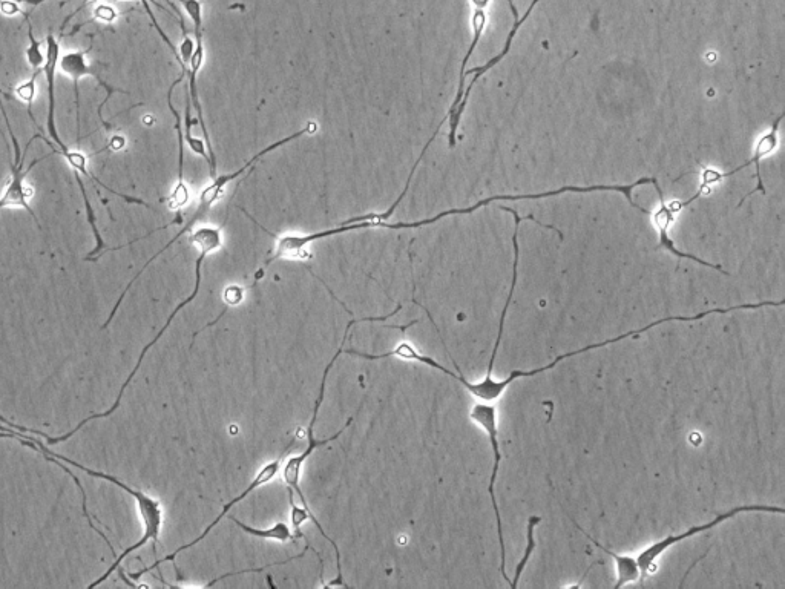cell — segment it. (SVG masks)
Segmentation results:
<instances>
[{
	"label": "cell",
	"instance_id": "cell-2",
	"mask_svg": "<svg viewBox=\"0 0 785 589\" xmlns=\"http://www.w3.org/2000/svg\"><path fill=\"white\" fill-rule=\"evenodd\" d=\"M0 438H22L27 439V441L33 442L36 447L40 448L42 453L45 455L53 456V458L60 459L62 462H66V464L74 465V467L79 468V470L85 471L86 474L89 476H94V478L105 479V481L112 482V484L117 485V487L122 488L123 491L126 493L131 494L134 497L135 501H137L138 508H140V513H142L143 522H145V534H143L142 540H138L135 545L129 547L128 550H125V554L134 553L137 551L138 548H142L143 545L148 543V540H152L154 542V551L155 545L158 542V536H160L161 524H163V513H161V505L160 502L155 501L152 497L146 496L145 493L142 491H135L132 490L131 487L128 485L123 484L120 482L119 479L112 478L109 474L99 473V471L89 470V468L83 467V465L77 464V462L71 461V459L65 458L62 455H56L53 451L48 450L42 442L39 441L37 438H31V436L25 435L22 432H13V428L5 427V425H0Z\"/></svg>",
	"mask_w": 785,
	"mask_h": 589
},
{
	"label": "cell",
	"instance_id": "cell-6",
	"mask_svg": "<svg viewBox=\"0 0 785 589\" xmlns=\"http://www.w3.org/2000/svg\"><path fill=\"white\" fill-rule=\"evenodd\" d=\"M178 4L184 8V11L188 13L189 19H191L192 24H194L195 50L194 53H192L191 60H189L188 70H186V74H188L189 77L188 91L192 103H194L195 111H197L198 114L200 128L203 129L204 142H206L207 155H209V162L207 163H209V171H211L212 180H214L218 175L217 160H215L214 148H212L211 139H209L206 123H204L203 109H201L197 91V77L204 62L203 5H201L200 0H178Z\"/></svg>",
	"mask_w": 785,
	"mask_h": 589
},
{
	"label": "cell",
	"instance_id": "cell-18",
	"mask_svg": "<svg viewBox=\"0 0 785 589\" xmlns=\"http://www.w3.org/2000/svg\"><path fill=\"white\" fill-rule=\"evenodd\" d=\"M115 17H117V13H115L111 7L100 5V7L96 10V17H94L92 20L100 19L103 20V22H108V24H111V22H114Z\"/></svg>",
	"mask_w": 785,
	"mask_h": 589
},
{
	"label": "cell",
	"instance_id": "cell-5",
	"mask_svg": "<svg viewBox=\"0 0 785 589\" xmlns=\"http://www.w3.org/2000/svg\"><path fill=\"white\" fill-rule=\"evenodd\" d=\"M743 513L784 514V508L767 507V505H741V507L732 508V510L726 511V513L718 514L715 519L710 520L707 524L687 528V531H684V533L672 534V536L664 537L663 540H657V542L651 543V545H649L648 548H644L637 557L638 566H640L641 571L640 583H644V580L648 579L649 574L654 570L655 562H657L672 545H677V543L690 539V537L697 536V534L704 533V531L712 530V528L718 527V525L723 524L726 520L732 519V517Z\"/></svg>",
	"mask_w": 785,
	"mask_h": 589
},
{
	"label": "cell",
	"instance_id": "cell-17",
	"mask_svg": "<svg viewBox=\"0 0 785 589\" xmlns=\"http://www.w3.org/2000/svg\"><path fill=\"white\" fill-rule=\"evenodd\" d=\"M140 2H142L143 8H145L146 14H148L149 19H151L152 25H154L155 30H157V33L160 34V37L161 39H163V42H165L166 45H168L169 50H171L172 53H174L175 59H177V62L180 63L181 66L180 54H178V50L177 48H175L174 43L171 42V39H169L168 34H166L165 31L161 30L160 24H158L157 17H155V14L152 13L151 5H149V2H152V4L157 5V7L160 8L163 7H161V5H158L157 2H155V0H140Z\"/></svg>",
	"mask_w": 785,
	"mask_h": 589
},
{
	"label": "cell",
	"instance_id": "cell-15",
	"mask_svg": "<svg viewBox=\"0 0 785 589\" xmlns=\"http://www.w3.org/2000/svg\"><path fill=\"white\" fill-rule=\"evenodd\" d=\"M232 520H234L235 524L238 525V528H241L244 533L250 534V536L253 537H258V539H272L278 540V542H289V540H293L292 533H290V528L287 527L284 522L273 525L272 528H267V530H261V528L247 527V525L243 524V522H240V520Z\"/></svg>",
	"mask_w": 785,
	"mask_h": 589
},
{
	"label": "cell",
	"instance_id": "cell-1",
	"mask_svg": "<svg viewBox=\"0 0 785 589\" xmlns=\"http://www.w3.org/2000/svg\"><path fill=\"white\" fill-rule=\"evenodd\" d=\"M779 307L781 303L779 301H763V303H756V304H741V306H733L727 307V309H710L704 310V312L697 313L694 316H667V318H663V320L654 321V323L648 324V326L641 327V329L631 330V332L623 333V335L615 336V338L606 339V341H602V343L597 344H589V346L582 347L579 350H572V352L565 353V355L556 356L554 361L549 362L548 366L540 367V369L529 370V372H525V370H514V372L510 373V376L505 379V381H496V379H483L482 382L479 384H471L468 382L467 379L464 378L462 375H457L454 372H448V376L453 378L454 381H459L460 384L464 385L465 389L474 396V398L480 399V401L485 402H493L497 401L500 396L505 393V390L513 384L516 379L519 378H533L536 375H542V373L548 372V370L556 369L559 366L560 362L565 361V359L572 358V356L582 355V353L591 352V350L602 349V347L611 346V344L620 343L623 339L632 338V336L641 335V333L649 332V330L654 329V327L661 326V324L672 323V321H681V323H689V321H698L703 320L706 316L713 315V313H720V315H726V313L735 312V310H753V309H761V307Z\"/></svg>",
	"mask_w": 785,
	"mask_h": 589
},
{
	"label": "cell",
	"instance_id": "cell-10",
	"mask_svg": "<svg viewBox=\"0 0 785 589\" xmlns=\"http://www.w3.org/2000/svg\"><path fill=\"white\" fill-rule=\"evenodd\" d=\"M537 2H539V0H533V2H531V5H529L528 11H526L525 16L519 17V19H517L516 22H514L513 30H511L510 34H508V39H506L505 48H503V51L502 53L499 54V56L494 57V59H491L490 62L485 63V65L483 66H477V68H473V70L465 71V77H467L468 74H474V79L471 80L470 86H468L467 91H465L464 93V99H462L460 105L457 106L456 112H454L453 116L448 117V119H450V148H454V146H456L457 128H459L460 119H462V114H464L465 108H467L468 97H470L471 89H473V86L476 85V82L477 80H479V77H482L483 74L487 73L488 70H491L493 66H496L497 63H499L500 60H502L503 57L506 56V54L510 53L511 43H513L517 31H519V28L522 27L523 24H525V20L528 19L529 14L533 13L534 7H536Z\"/></svg>",
	"mask_w": 785,
	"mask_h": 589
},
{
	"label": "cell",
	"instance_id": "cell-9",
	"mask_svg": "<svg viewBox=\"0 0 785 589\" xmlns=\"http://www.w3.org/2000/svg\"><path fill=\"white\" fill-rule=\"evenodd\" d=\"M782 119H784V114H781V116L775 120V123H773L772 129H770L767 134H764L763 137L759 139L758 145H756L755 148V154H753V157L750 158L749 162L738 166V168L733 169V171L730 172H720L715 171V169L703 168V185H715V183H718V181L724 180V178L730 177V175H735L736 172L743 171V169H746L747 166L755 165L758 186H756L753 191H750L749 194H746V197H743V200L740 201L738 208H741L744 201H746L747 198L752 197V195L756 194V192H761V194L766 195V188H764L763 178H761V166H759V162H761V158H763L764 155L770 154V152H773L776 148H778V129L779 125H781Z\"/></svg>",
	"mask_w": 785,
	"mask_h": 589
},
{
	"label": "cell",
	"instance_id": "cell-4",
	"mask_svg": "<svg viewBox=\"0 0 785 589\" xmlns=\"http://www.w3.org/2000/svg\"><path fill=\"white\" fill-rule=\"evenodd\" d=\"M191 243L194 244V246L197 247L198 252H200V254H198L197 263H195L194 292L191 293V297H188L186 298V300L181 301V303L178 304L177 307H175L174 312H172L171 316H169L168 321H166L165 326H163V329H161L160 332L157 333V336H155V338L152 339L151 343H149L148 346H146L145 349H143L142 355H140V358H138L137 366H135V369L132 370L131 375H129L128 379H126L125 384L122 385V390H120L119 398H117V401H115V404L112 405L111 409L106 410L105 413H99V415H94L91 416V418H86L85 421H82L83 425H86V422L94 421V419L106 418V416L111 415V413H114L115 410L119 409L120 401H122L123 398V392H125L126 387H128V385L131 384L132 378H134L135 373H137L138 369H140V366H142L143 359H145L148 350L152 349V347H154L155 344L158 343V339H160L161 336L165 335L166 330L169 329V326H171L172 321H174V318L175 316L178 315V312H180V310L183 309V307H186L188 306V304H191L192 301H194L195 298H197L198 290H200V284H201V267H203V261L206 260L207 255L212 254V252L217 251V249H220L221 243H223V238H221L220 229L212 228V226H206V228H200L198 229V231H195L194 234H192Z\"/></svg>",
	"mask_w": 785,
	"mask_h": 589
},
{
	"label": "cell",
	"instance_id": "cell-19",
	"mask_svg": "<svg viewBox=\"0 0 785 589\" xmlns=\"http://www.w3.org/2000/svg\"><path fill=\"white\" fill-rule=\"evenodd\" d=\"M243 300V290L238 289V287H230L224 292V301L230 306H235V304L240 303Z\"/></svg>",
	"mask_w": 785,
	"mask_h": 589
},
{
	"label": "cell",
	"instance_id": "cell-7",
	"mask_svg": "<svg viewBox=\"0 0 785 589\" xmlns=\"http://www.w3.org/2000/svg\"><path fill=\"white\" fill-rule=\"evenodd\" d=\"M470 418L476 422L477 425L483 428V432L487 433L490 438L491 450H493L494 462L493 473H491L490 487L488 493L491 496V504H493L494 513L497 519V533H499L500 542V573L503 579L510 583V577L506 574V559H505V543H503L502 531V517H500L499 505H497L496 494H494V485L497 481V473H499L500 461H502V453H500L499 430H497V409L494 405L476 404L471 410Z\"/></svg>",
	"mask_w": 785,
	"mask_h": 589
},
{
	"label": "cell",
	"instance_id": "cell-12",
	"mask_svg": "<svg viewBox=\"0 0 785 589\" xmlns=\"http://www.w3.org/2000/svg\"><path fill=\"white\" fill-rule=\"evenodd\" d=\"M674 217L675 214L672 212V209L669 208L666 203H660V209H658L657 214L654 215L655 226H657L658 234H660V247H663V249H666V251L671 252V254H674L675 257L687 258V260L695 261V263L701 264V266L718 270L720 274L729 275V272H726V270H724L723 267L718 266V264L707 263V261L695 257V255L678 251L677 246H675L674 241H672L671 235H669V228H671Z\"/></svg>",
	"mask_w": 785,
	"mask_h": 589
},
{
	"label": "cell",
	"instance_id": "cell-8",
	"mask_svg": "<svg viewBox=\"0 0 785 589\" xmlns=\"http://www.w3.org/2000/svg\"><path fill=\"white\" fill-rule=\"evenodd\" d=\"M295 442L296 441H293V444L289 445V447H287L286 450H284L283 455L278 456V458H276L275 461L269 462V464L264 465V467L261 468L260 473H258L257 476H255V479H253L252 484H250L249 487H247L246 490H244L243 493L240 494V496L235 497V499H232V501H230L229 504L224 505L223 511H221V513L218 514L217 517H215L214 522H212V524L209 525V527H207L206 530H204L203 533H201L200 536L197 537V539L192 540V542L188 543V545H183V547L177 548V550H175L174 553L169 554V556L163 557V559L157 560V562H155L154 565L148 566V568H145V570L142 571H138V573L131 574V576L129 577H131V579L134 580L140 579V577H142L143 574L155 570V568H158V566H160L161 563L171 562V560H175V557H177L178 554L183 553L184 550H189V548L195 547L197 543H200L201 540H203L204 537L207 536V534L211 533V531L214 530L215 525L220 524L221 520H223L224 517L227 516V513H229V511L232 510V508H234L235 505L240 504L241 501H244V499H246V497L249 496V494L252 493V491L257 490V488L263 487V485L269 484V482L272 481L273 478H275L276 474H278V471H280L281 461H283L284 455H286L287 451L292 450V448L295 447Z\"/></svg>",
	"mask_w": 785,
	"mask_h": 589
},
{
	"label": "cell",
	"instance_id": "cell-14",
	"mask_svg": "<svg viewBox=\"0 0 785 589\" xmlns=\"http://www.w3.org/2000/svg\"><path fill=\"white\" fill-rule=\"evenodd\" d=\"M485 25H487V14L483 10L474 11L473 16V28H474V37L473 42H471L470 48H468L467 56L464 57V62H462V68H460V79H459V88H457L456 99H454L453 105H451L450 111H448L447 117L442 120V123L447 122L448 117L453 116L454 112H456L457 106L460 105L462 99H464L465 93V68H467L468 60L470 57L473 56L474 50H476L477 43H479L480 37H482L483 30H485Z\"/></svg>",
	"mask_w": 785,
	"mask_h": 589
},
{
	"label": "cell",
	"instance_id": "cell-11",
	"mask_svg": "<svg viewBox=\"0 0 785 589\" xmlns=\"http://www.w3.org/2000/svg\"><path fill=\"white\" fill-rule=\"evenodd\" d=\"M91 48L92 43L88 50L69 51V53L63 54V56L59 59L60 70H62V73L66 74L69 79L73 80L74 83V93H76L77 134H80V79L85 76L94 77V79H96L97 82H99L100 85L106 89V93H108V99H111V94L115 91V89H112L111 86H108V83L103 82V80L100 79L99 74L94 73L91 66H89L86 57H88Z\"/></svg>",
	"mask_w": 785,
	"mask_h": 589
},
{
	"label": "cell",
	"instance_id": "cell-3",
	"mask_svg": "<svg viewBox=\"0 0 785 589\" xmlns=\"http://www.w3.org/2000/svg\"><path fill=\"white\" fill-rule=\"evenodd\" d=\"M59 59V40H57L53 34H48V36H46V54L45 65H43V73H45L46 83H48V100H50V108H48V120H46V129H48V135H50L54 142V145L51 146H53L54 152L62 155L66 162L69 163V166L73 168L74 177H80V174H83L86 178H89V180L97 183V185L108 189L111 194L117 195V197H123V194H120V192L112 191V189L108 188V186L102 185L99 178L94 177V175L88 171V165H86V160H88V158H86L85 155L80 154V152L71 151V149L68 148V145H66V143L60 139V135L59 132H57L56 126V71L57 68H59Z\"/></svg>",
	"mask_w": 785,
	"mask_h": 589
},
{
	"label": "cell",
	"instance_id": "cell-13",
	"mask_svg": "<svg viewBox=\"0 0 785 589\" xmlns=\"http://www.w3.org/2000/svg\"><path fill=\"white\" fill-rule=\"evenodd\" d=\"M575 527L579 528L592 543H594L595 547L598 550L603 551V553L608 554L612 560H614L615 565H617V583H615L614 588L620 589L621 586L629 585V583H635L640 580L641 571L640 566H638L637 559L632 556H626V554H617L615 551L609 550L606 548L605 545L602 543H598V540H595L594 537L589 536L588 533L583 531V528H580L579 525L575 524Z\"/></svg>",
	"mask_w": 785,
	"mask_h": 589
},
{
	"label": "cell",
	"instance_id": "cell-16",
	"mask_svg": "<svg viewBox=\"0 0 785 589\" xmlns=\"http://www.w3.org/2000/svg\"><path fill=\"white\" fill-rule=\"evenodd\" d=\"M540 522H542V517L540 516H531L528 519V525H526V550L522 559H520L519 565H517L516 576H514V580L511 582V588L513 589H516L517 585H519L520 576H522L525 566L528 565L529 557L533 556L534 550H536L534 531H536V527Z\"/></svg>",
	"mask_w": 785,
	"mask_h": 589
}]
</instances>
